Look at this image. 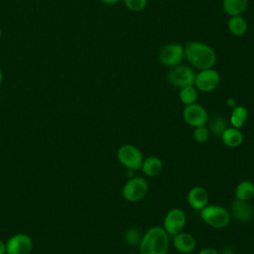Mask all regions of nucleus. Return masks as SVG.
Returning a JSON list of instances; mask_svg holds the SVG:
<instances>
[{
    "instance_id": "14",
    "label": "nucleus",
    "mask_w": 254,
    "mask_h": 254,
    "mask_svg": "<svg viewBox=\"0 0 254 254\" xmlns=\"http://www.w3.org/2000/svg\"><path fill=\"white\" fill-rule=\"evenodd\" d=\"M187 200L189 205L194 209V210H200L204 206H206L209 202V194L207 190L200 186L192 187L188 194H187Z\"/></svg>"
},
{
    "instance_id": "9",
    "label": "nucleus",
    "mask_w": 254,
    "mask_h": 254,
    "mask_svg": "<svg viewBox=\"0 0 254 254\" xmlns=\"http://www.w3.org/2000/svg\"><path fill=\"white\" fill-rule=\"evenodd\" d=\"M187 223V214L180 207H173L166 213L163 220V228L170 237L183 231Z\"/></svg>"
},
{
    "instance_id": "13",
    "label": "nucleus",
    "mask_w": 254,
    "mask_h": 254,
    "mask_svg": "<svg viewBox=\"0 0 254 254\" xmlns=\"http://www.w3.org/2000/svg\"><path fill=\"white\" fill-rule=\"evenodd\" d=\"M172 244L178 252L183 254H190L193 252L196 247V239L192 234L181 231L172 236Z\"/></svg>"
},
{
    "instance_id": "11",
    "label": "nucleus",
    "mask_w": 254,
    "mask_h": 254,
    "mask_svg": "<svg viewBox=\"0 0 254 254\" xmlns=\"http://www.w3.org/2000/svg\"><path fill=\"white\" fill-rule=\"evenodd\" d=\"M6 254H30L33 249V240L26 233H16L5 242Z\"/></svg>"
},
{
    "instance_id": "3",
    "label": "nucleus",
    "mask_w": 254,
    "mask_h": 254,
    "mask_svg": "<svg viewBox=\"0 0 254 254\" xmlns=\"http://www.w3.org/2000/svg\"><path fill=\"white\" fill-rule=\"evenodd\" d=\"M201 220L211 228L223 229L228 226L231 216L229 210L222 205L207 204L199 210Z\"/></svg>"
},
{
    "instance_id": "26",
    "label": "nucleus",
    "mask_w": 254,
    "mask_h": 254,
    "mask_svg": "<svg viewBox=\"0 0 254 254\" xmlns=\"http://www.w3.org/2000/svg\"><path fill=\"white\" fill-rule=\"evenodd\" d=\"M197 254H220V252L217 249H215V248L206 247V248H203V249L199 250L197 252Z\"/></svg>"
},
{
    "instance_id": "17",
    "label": "nucleus",
    "mask_w": 254,
    "mask_h": 254,
    "mask_svg": "<svg viewBox=\"0 0 254 254\" xmlns=\"http://www.w3.org/2000/svg\"><path fill=\"white\" fill-rule=\"evenodd\" d=\"M248 8V0H222V9L230 16L242 15Z\"/></svg>"
},
{
    "instance_id": "10",
    "label": "nucleus",
    "mask_w": 254,
    "mask_h": 254,
    "mask_svg": "<svg viewBox=\"0 0 254 254\" xmlns=\"http://www.w3.org/2000/svg\"><path fill=\"white\" fill-rule=\"evenodd\" d=\"M182 115L184 121L192 128L204 126L209 120L207 110L197 102L186 105L183 109Z\"/></svg>"
},
{
    "instance_id": "2",
    "label": "nucleus",
    "mask_w": 254,
    "mask_h": 254,
    "mask_svg": "<svg viewBox=\"0 0 254 254\" xmlns=\"http://www.w3.org/2000/svg\"><path fill=\"white\" fill-rule=\"evenodd\" d=\"M170 235L162 226L150 227L139 242L140 254H167L170 248Z\"/></svg>"
},
{
    "instance_id": "19",
    "label": "nucleus",
    "mask_w": 254,
    "mask_h": 254,
    "mask_svg": "<svg viewBox=\"0 0 254 254\" xmlns=\"http://www.w3.org/2000/svg\"><path fill=\"white\" fill-rule=\"evenodd\" d=\"M248 118V110L243 105H236L232 108L230 116H229V123L232 127L240 129L244 126L246 120Z\"/></svg>"
},
{
    "instance_id": "7",
    "label": "nucleus",
    "mask_w": 254,
    "mask_h": 254,
    "mask_svg": "<svg viewBox=\"0 0 254 254\" xmlns=\"http://www.w3.org/2000/svg\"><path fill=\"white\" fill-rule=\"evenodd\" d=\"M185 59V48L179 43H169L164 45L159 53L158 60L160 64L166 67H174L180 64Z\"/></svg>"
},
{
    "instance_id": "29",
    "label": "nucleus",
    "mask_w": 254,
    "mask_h": 254,
    "mask_svg": "<svg viewBox=\"0 0 254 254\" xmlns=\"http://www.w3.org/2000/svg\"><path fill=\"white\" fill-rule=\"evenodd\" d=\"M103 4H106V5H113V4H116L118 2H120L121 0H100Z\"/></svg>"
},
{
    "instance_id": "18",
    "label": "nucleus",
    "mask_w": 254,
    "mask_h": 254,
    "mask_svg": "<svg viewBox=\"0 0 254 254\" xmlns=\"http://www.w3.org/2000/svg\"><path fill=\"white\" fill-rule=\"evenodd\" d=\"M227 29L233 36L240 37L246 34L248 30V23L241 15L230 16L227 21Z\"/></svg>"
},
{
    "instance_id": "4",
    "label": "nucleus",
    "mask_w": 254,
    "mask_h": 254,
    "mask_svg": "<svg viewBox=\"0 0 254 254\" xmlns=\"http://www.w3.org/2000/svg\"><path fill=\"white\" fill-rule=\"evenodd\" d=\"M118 162L128 171H138L144 160L141 150L132 144H124L120 146L116 154Z\"/></svg>"
},
{
    "instance_id": "12",
    "label": "nucleus",
    "mask_w": 254,
    "mask_h": 254,
    "mask_svg": "<svg viewBox=\"0 0 254 254\" xmlns=\"http://www.w3.org/2000/svg\"><path fill=\"white\" fill-rule=\"evenodd\" d=\"M230 216L238 222H248L254 217V207L248 200L234 198L230 203Z\"/></svg>"
},
{
    "instance_id": "30",
    "label": "nucleus",
    "mask_w": 254,
    "mask_h": 254,
    "mask_svg": "<svg viewBox=\"0 0 254 254\" xmlns=\"http://www.w3.org/2000/svg\"><path fill=\"white\" fill-rule=\"evenodd\" d=\"M2 79H3V74H2V70H1V68H0V85H1V83H2Z\"/></svg>"
},
{
    "instance_id": "16",
    "label": "nucleus",
    "mask_w": 254,
    "mask_h": 254,
    "mask_svg": "<svg viewBox=\"0 0 254 254\" xmlns=\"http://www.w3.org/2000/svg\"><path fill=\"white\" fill-rule=\"evenodd\" d=\"M222 143L228 147V148H237L239 147L244 139L243 133L240 131V129L235 127H227L222 134L220 135Z\"/></svg>"
},
{
    "instance_id": "15",
    "label": "nucleus",
    "mask_w": 254,
    "mask_h": 254,
    "mask_svg": "<svg viewBox=\"0 0 254 254\" xmlns=\"http://www.w3.org/2000/svg\"><path fill=\"white\" fill-rule=\"evenodd\" d=\"M164 164L163 161L156 156H149L143 160L140 170L142 173L149 178L157 177L163 172Z\"/></svg>"
},
{
    "instance_id": "27",
    "label": "nucleus",
    "mask_w": 254,
    "mask_h": 254,
    "mask_svg": "<svg viewBox=\"0 0 254 254\" xmlns=\"http://www.w3.org/2000/svg\"><path fill=\"white\" fill-rule=\"evenodd\" d=\"M226 105H227L228 107H230L231 109H232L233 107H235V106L237 105L235 98H233V97H228V98L226 99Z\"/></svg>"
},
{
    "instance_id": "1",
    "label": "nucleus",
    "mask_w": 254,
    "mask_h": 254,
    "mask_svg": "<svg viewBox=\"0 0 254 254\" xmlns=\"http://www.w3.org/2000/svg\"><path fill=\"white\" fill-rule=\"evenodd\" d=\"M184 48L185 59L193 69L201 70L214 66L217 56L211 46L199 41H189Z\"/></svg>"
},
{
    "instance_id": "31",
    "label": "nucleus",
    "mask_w": 254,
    "mask_h": 254,
    "mask_svg": "<svg viewBox=\"0 0 254 254\" xmlns=\"http://www.w3.org/2000/svg\"><path fill=\"white\" fill-rule=\"evenodd\" d=\"M139 254H140V253H139Z\"/></svg>"
},
{
    "instance_id": "20",
    "label": "nucleus",
    "mask_w": 254,
    "mask_h": 254,
    "mask_svg": "<svg viewBox=\"0 0 254 254\" xmlns=\"http://www.w3.org/2000/svg\"><path fill=\"white\" fill-rule=\"evenodd\" d=\"M234 196L241 200H250L254 196V184L251 181H241L235 188Z\"/></svg>"
},
{
    "instance_id": "24",
    "label": "nucleus",
    "mask_w": 254,
    "mask_h": 254,
    "mask_svg": "<svg viewBox=\"0 0 254 254\" xmlns=\"http://www.w3.org/2000/svg\"><path fill=\"white\" fill-rule=\"evenodd\" d=\"M126 8L132 12L143 11L148 4V0H123Z\"/></svg>"
},
{
    "instance_id": "23",
    "label": "nucleus",
    "mask_w": 254,
    "mask_h": 254,
    "mask_svg": "<svg viewBox=\"0 0 254 254\" xmlns=\"http://www.w3.org/2000/svg\"><path fill=\"white\" fill-rule=\"evenodd\" d=\"M209 136H210V132H209V129L207 128L206 125L193 128L192 137H193L195 142H197V143H205V142L208 141Z\"/></svg>"
},
{
    "instance_id": "28",
    "label": "nucleus",
    "mask_w": 254,
    "mask_h": 254,
    "mask_svg": "<svg viewBox=\"0 0 254 254\" xmlns=\"http://www.w3.org/2000/svg\"><path fill=\"white\" fill-rule=\"evenodd\" d=\"M0 254H6V244L0 239Z\"/></svg>"
},
{
    "instance_id": "5",
    "label": "nucleus",
    "mask_w": 254,
    "mask_h": 254,
    "mask_svg": "<svg viewBox=\"0 0 254 254\" xmlns=\"http://www.w3.org/2000/svg\"><path fill=\"white\" fill-rule=\"evenodd\" d=\"M166 78L172 86L182 88L194 84L195 71L190 65L180 64L169 69Z\"/></svg>"
},
{
    "instance_id": "21",
    "label": "nucleus",
    "mask_w": 254,
    "mask_h": 254,
    "mask_svg": "<svg viewBox=\"0 0 254 254\" xmlns=\"http://www.w3.org/2000/svg\"><path fill=\"white\" fill-rule=\"evenodd\" d=\"M179 98L181 102L186 106L197 102L198 99V90L194 85H189L180 88Z\"/></svg>"
},
{
    "instance_id": "6",
    "label": "nucleus",
    "mask_w": 254,
    "mask_h": 254,
    "mask_svg": "<svg viewBox=\"0 0 254 254\" xmlns=\"http://www.w3.org/2000/svg\"><path fill=\"white\" fill-rule=\"evenodd\" d=\"M149 190V184L143 177H131L124 184L121 193L123 198L129 202H137L144 198Z\"/></svg>"
},
{
    "instance_id": "8",
    "label": "nucleus",
    "mask_w": 254,
    "mask_h": 254,
    "mask_svg": "<svg viewBox=\"0 0 254 254\" xmlns=\"http://www.w3.org/2000/svg\"><path fill=\"white\" fill-rule=\"evenodd\" d=\"M220 84V74L213 67L195 72L194 86L198 91L207 93L215 90Z\"/></svg>"
},
{
    "instance_id": "25",
    "label": "nucleus",
    "mask_w": 254,
    "mask_h": 254,
    "mask_svg": "<svg viewBox=\"0 0 254 254\" xmlns=\"http://www.w3.org/2000/svg\"><path fill=\"white\" fill-rule=\"evenodd\" d=\"M125 239L131 245H138L141 239L140 232L136 228H129L125 233Z\"/></svg>"
},
{
    "instance_id": "22",
    "label": "nucleus",
    "mask_w": 254,
    "mask_h": 254,
    "mask_svg": "<svg viewBox=\"0 0 254 254\" xmlns=\"http://www.w3.org/2000/svg\"><path fill=\"white\" fill-rule=\"evenodd\" d=\"M208 123V122H207ZM227 121L220 115L213 116L209 123H208V129L210 134H213L215 136H220L222 132L227 128Z\"/></svg>"
}]
</instances>
